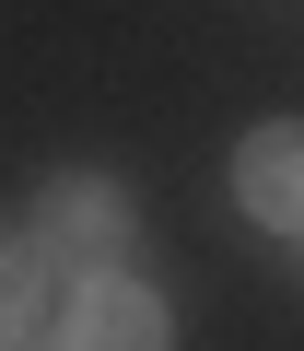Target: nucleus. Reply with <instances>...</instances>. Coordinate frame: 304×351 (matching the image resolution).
Instances as JSON below:
<instances>
[{
  "instance_id": "f257e3e1",
  "label": "nucleus",
  "mask_w": 304,
  "mask_h": 351,
  "mask_svg": "<svg viewBox=\"0 0 304 351\" xmlns=\"http://www.w3.org/2000/svg\"><path fill=\"white\" fill-rule=\"evenodd\" d=\"M24 246L59 281H117V258H129V188L117 176H59L36 199V223H24Z\"/></svg>"
},
{
  "instance_id": "f03ea898",
  "label": "nucleus",
  "mask_w": 304,
  "mask_h": 351,
  "mask_svg": "<svg viewBox=\"0 0 304 351\" xmlns=\"http://www.w3.org/2000/svg\"><path fill=\"white\" fill-rule=\"evenodd\" d=\"M59 339H71V351H164L176 328H164V304H152V293L117 269V281H82V293H71Z\"/></svg>"
},
{
  "instance_id": "7ed1b4c3",
  "label": "nucleus",
  "mask_w": 304,
  "mask_h": 351,
  "mask_svg": "<svg viewBox=\"0 0 304 351\" xmlns=\"http://www.w3.org/2000/svg\"><path fill=\"white\" fill-rule=\"evenodd\" d=\"M234 188H246V211L269 234H304V129H257L234 152Z\"/></svg>"
},
{
  "instance_id": "20e7f679",
  "label": "nucleus",
  "mask_w": 304,
  "mask_h": 351,
  "mask_svg": "<svg viewBox=\"0 0 304 351\" xmlns=\"http://www.w3.org/2000/svg\"><path fill=\"white\" fill-rule=\"evenodd\" d=\"M36 316H47V258L24 234H0V339H24Z\"/></svg>"
},
{
  "instance_id": "39448f33",
  "label": "nucleus",
  "mask_w": 304,
  "mask_h": 351,
  "mask_svg": "<svg viewBox=\"0 0 304 351\" xmlns=\"http://www.w3.org/2000/svg\"><path fill=\"white\" fill-rule=\"evenodd\" d=\"M36 351H71V339H59V328H47V339H36Z\"/></svg>"
}]
</instances>
